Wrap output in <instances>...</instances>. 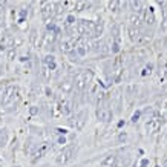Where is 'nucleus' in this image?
<instances>
[{"mask_svg":"<svg viewBox=\"0 0 167 167\" xmlns=\"http://www.w3.org/2000/svg\"><path fill=\"white\" fill-rule=\"evenodd\" d=\"M72 89H74V81L69 80V78H65V80L60 83V91H61L63 94H71Z\"/></svg>","mask_w":167,"mask_h":167,"instance_id":"9d476101","label":"nucleus"},{"mask_svg":"<svg viewBox=\"0 0 167 167\" xmlns=\"http://www.w3.org/2000/svg\"><path fill=\"white\" fill-rule=\"evenodd\" d=\"M123 5L126 6L127 3H123V2H120V0H112V2H109V8H110V11H114V12H118L120 8H121Z\"/></svg>","mask_w":167,"mask_h":167,"instance_id":"4468645a","label":"nucleus"},{"mask_svg":"<svg viewBox=\"0 0 167 167\" xmlns=\"http://www.w3.org/2000/svg\"><path fill=\"white\" fill-rule=\"evenodd\" d=\"M29 114H31V115H37V114H38V107H37V106H31V107H29Z\"/></svg>","mask_w":167,"mask_h":167,"instance_id":"7c9ffc66","label":"nucleus"},{"mask_svg":"<svg viewBox=\"0 0 167 167\" xmlns=\"http://www.w3.org/2000/svg\"><path fill=\"white\" fill-rule=\"evenodd\" d=\"M75 22H77V20H75V17H74V16H67L66 17V23H67V25H74Z\"/></svg>","mask_w":167,"mask_h":167,"instance_id":"c85d7f7f","label":"nucleus"},{"mask_svg":"<svg viewBox=\"0 0 167 167\" xmlns=\"http://www.w3.org/2000/svg\"><path fill=\"white\" fill-rule=\"evenodd\" d=\"M120 49H121V48H120V45L112 43V52H114V54H118V52H120Z\"/></svg>","mask_w":167,"mask_h":167,"instance_id":"2f4dec72","label":"nucleus"},{"mask_svg":"<svg viewBox=\"0 0 167 167\" xmlns=\"http://www.w3.org/2000/svg\"><path fill=\"white\" fill-rule=\"evenodd\" d=\"M0 69H2V66H0Z\"/></svg>","mask_w":167,"mask_h":167,"instance_id":"58836bf2","label":"nucleus"},{"mask_svg":"<svg viewBox=\"0 0 167 167\" xmlns=\"http://www.w3.org/2000/svg\"><path fill=\"white\" fill-rule=\"evenodd\" d=\"M75 52H77L78 57H84V55L87 54V49H86L84 46H77V48H75Z\"/></svg>","mask_w":167,"mask_h":167,"instance_id":"aec40b11","label":"nucleus"},{"mask_svg":"<svg viewBox=\"0 0 167 167\" xmlns=\"http://www.w3.org/2000/svg\"><path fill=\"white\" fill-rule=\"evenodd\" d=\"M86 121H87V112L86 110H78L77 114H75V117L71 120V124L77 129V130H81L84 127V124H86Z\"/></svg>","mask_w":167,"mask_h":167,"instance_id":"39448f33","label":"nucleus"},{"mask_svg":"<svg viewBox=\"0 0 167 167\" xmlns=\"http://www.w3.org/2000/svg\"><path fill=\"white\" fill-rule=\"evenodd\" d=\"M146 22H147V23H150V25H153V22H155V18H153V9H152V8H149V11H147Z\"/></svg>","mask_w":167,"mask_h":167,"instance_id":"412c9836","label":"nucleus"},{"mask_svg":"<svg viewBox=\"0 0 167 167\" xmlns=\"http://www.w3.org/2000/svg\"><path fill=\"white\" fill-rule=\"evenodd\" d=\"M97 118L103 123H109L112 120V110L109 109V103L107 101H101L97 107Z\"/></svg>","mask_w":167,"mask_h":167,"instance_id":"20e7f679","label":"nucleus"},{"mask_svg":"<svg viewBox=\"0 0 167 167\" xmlns=\"http://www.w3.org/2000/svg\"><path fill=\"white\" fill-rule=\"evenodd\" d=\"M147 166H149V159H147V158H144V159L141 161V167H147Z\"/></svg>","mask_w":167,"mask_h":167,"instance_id":"f704fd0d","label":"nucleus"},{"mask_svg":"<svg viewBox=\"0 0 167 167\" xmlns=\"http://www.w3.org/2000/svg\"><path fill=\"white\" fill-rule=\"evenodd\" d=\"M57 134H60V135H63V136H65V135L67 134V130H66V129H57Z\"/></svg>","mask_w":167,"mask_h":167,"instance_id":"c9c22d12","label":"nucleus"},{"mask_svg":"<svg viewBox=\"0 0 167 167\" xmlns=\"http://www.w3.org/2000/svg\"><path fill=\"white\" fill-rule=\"evenodd\" d=\"M69 57H71V60H78V55H77L75 51H71L69 52Z\"/></svg>","mask_w":167,"mask_h":167,"instance_id":"473e14b6","label":"nucleus"},{"mask_svg":"<svg viewBox=\"0 0 167 167\" xmlns=\"http://www.w3.org/2000/svg\"><path fill=\"white\" fill-rule=\"evenodd\" d=\"M101 34H103V22L98 20V22H95V29H94V38L95 37H100Z\"/></svg>","mask_w":167,"mask_h":167,"instance_id":"f3484780","label":"nucleus"},{"mask_svg":"<svg viewBox=\"0 0 167 167\" xmlns=\"http://www.w3.org/2000/svg\"><path fill=\"white\" fill-rule=\"evenodd\" d=\"M17 101H18V87L16 84L5 86V94H3L2 106L3 107H11L12 104H16Z\"/></svg>","mask_w":167,"mask_h":167,"instance_id":"f03ea898","label":"nucleus"},{"mask_svg":"<svg viewBox=\"0 0 167 167\" xmlns=\"http://www.w3.org/2000/svg\"><path fill=\"white\" fill-rule=\"evenodd\" d=\"M75 155H77V147H74V146H66L63 150L58 153V156H57V164L65 166V164L71 163V161L75 158Z\"/></svg>","mask_w":167,"mask_h":167,"instance_id":"7ed1b4c3","label":"nucleus"},{"mask_svg":"<svg viewBox=\"0 0 167 167\" xmlns=\"http://www.w3.org/2000/svg\"><path fill=\"white\" fill-rule=\"evenodd\" d=\"M166 143H167V135H166Z\"/></svg>","mask_w":167,"mask_h":167,"instance_id":"4c0bfd02","label":"nucleus"},{"mask_svg":"<svg viewBox=\"0 0 167 167\" xmlns=\"http://www.w3.org/2000/svg\"><path fill=\"white\" fill-rule=\"evenodd\" d=\"M60 112H61L63 115H69V114L72 112V103L69 100H63L60 103Z\"/></svg>","mask_w":167,"mask_h":167,"instance_id":"f8f14e48","label":"nucleus"},{"mask_svg":"<svg viewBox=\"0 0 167 167\" xmlns=\"http://www.w3.org/2000/svg\"><path fill=\"white\" fill-rule=\"evenodd\" d=\"M16 57V48H11V49H8V58L9 60H12Z\"/></svg>","mask_w":167,"mask_h":167,"instance_id":"a878e982","label":"nucleus"},{"mask_svg":"<svg viewBox=\"0 0 167 167\" xmlns=\"http://www.w3.org/2000/svg\"><path fill=\"white\" fill-rule=\"evenodd\" d=\"M92 71H89V69H84V71H80L78 74H75V77H74V86H75V89L80 92V94H83L87 91V87H89V84L92 81Z\"/></svg>","mask_w":167,"mask_h":167,"instance_id":"f257e3e1","label":"nucleus"},{"mask_svg":"<svg viewBox=\"0 0 167 167\" xmlns=\"http://www.w3.org/2000/svg\"><path fill=\"white\" fill-rule=\"evenodd\" d=\"M54 16H55V3L43 2L41 3V17H43V20H51Z\"/></svg>","mask_w":167,"mask_h":167,"instance_id":"0eeeda50","label":"nucleus"},{"mask_svg":"<svg viewBox=\"0 0 167 167\" xmlns=\"http://www.w3.org/2000/svg\"><path fill=\"white\" fill-rule=\"evenodd\" d=\"M92 51H95L97 54H106L109 49H107V45L104 41H98L97 40V41L92 43Z\"/></svg>","mask_w":167,"mask_h":167,"instance_id":"9b49d317","label":"nucleus"},{"mask_svg":"<svg viewBox=\"0 0 167 167\" xmlns=\"http://www.w3.org/2000/svg\"><path fill=\"white\" fill-rule=\"evenodd\" d=\"M3 94H5V86L0 87V104H2V100H3Z\"/></svg>","mask_w":167,"mask_h":167,"instance_id":"72a5a7b5","label":"nucleus"},{"mask_svg":"<svg viewBox=\"0 0 167 167\" xmlns=\"http://www.w3.org/2000/svg\"><path fill=\"white\" fill-rule=\"evenodd\" d=\"M103 167H123V161L118 159V156L115 155H107L103 161H101Z\"/></svg>","mask_w":167,"mask_h":167,"instance_id":"1a4fd4ad","label":"nucleus"},{"mask_svg":"<svg viewBox=\"0 0 167 167\" xmlns=\"http://www.w3.org/2000/svg\"><path fill=\"white\" fill-rule=\"evenodd\" d=\"M156 167H159V166H156Z\"/></svg>","mask_w":167,"mask_h":167,"instance_id":"ea45409f","label":"nucleus"},{"mask_svg":"<svg viewBox=\"0 0 167 167\" xmlns=\"http://www.w3.org/2000/svg\"><path fill=\"white\" fill-rule=\"evenodd\" d=\"M129 20H130V23H132L134 26H140V23H141V20H143V17H141V12H138V14H132Z\"/></svg>","mask_w":167,"mask_h":167,"instance_id":"dca6fc26","label":"nucleus"},{"mask_svg":"<svg viewBox=\"0 0 167 167\" xmlns=\"http://www.w3.org/2000/svg\"><path fill=\"white\" fill-rule=\"evenodd\" d=\"M41 77L45 78V80H49V77H51V71L48 69L46 66H43L41 67Z\"/></svg>","mask_w":167,"mask_h":167,"instance_id":"5701e85b","label":"nucleus"},{"mask_svg":"<svg viewBox=\"0 0 167 167\" xmlns=\"http://www.w3.org/2000/svg\"><path fill=\"white\" fill-rule=\"evenodd\" d=\"M140 117H141V110H136L134 115H132V121H134V123H136V121L140 120Z\"/></svg>","mask_w":167,"mask_h":167,"instance_id":"cd10ccee","label":"nucleus"},{"mask_svg":"<svg viewBox=\"0 0 167 167\" xmlns=\"http://www.w3.org/2000/svg\"><path fill=\"white\" fill-rule=\"evenodd\" d=\"M129 6L132 8L134 14L143 12V2H136V0H132V2H129Z\"/></svg>","mask_w":167,"mask_h":167,"instance_id":"ddd939ff","label":"nucleus"},{"mask_svg":"<svg viewBox=\"0 0 167 167\" xmlns=\"http://www.w3.org/2000/svg\"><path fill=\"white\" fill-rule=\"evenodd\" d=\"M57 143H58V144H61V146H63V144H66V136L60 135V136L57 138Z\"/></svg>","mask_w":167,"mask_h":167,"instance_id":"c756f323","label":"nucleus"},{"mask_svg":"<svg viewBox=\"0 0 167 167\" xmlns=\"http://www.w3.org/2000/svg\"><path fill=\"white\" fill-rule=\"evenodd\" d=\"M8 143V132L5 129H0V147H5Z\"/></svg>","mask_w":167,"mask_h":167,"instance_id":"a211bd4d","label":"nucleus"},{"mask_svg":"<svg viewBox=\"0 0 167 167\" xmlns=\"http://www.w3.org/2000/svg\"><path fill=\"white\" fill-rule=\"evenodd\" d=\"M61 52H65V54H69L71 51H74V48H72V41L71 40H65V41H61Z\"/></svg>","mask_w":167,"mask_h":167,"instance_id":"2eb2a0df","label":"nucleus"},{"mask_svg":"<svg viewBox=\"0 0 167 167\" xmlns=\"http://www.w3.org/2000/svg\"><path fill=\"white\" fill-rule=\"evenodd\" d=\"M141 114H144V115L147 117V120H152V118H153V115H155V110H153L152 107H147V109H146V110H143Z\"/></svg>","mask_w":167,"mask_h":167,"instance_id":"4be33fe9","label":"nucleus"},{"mask_svg":"<svg viewBox=\"0 0 167 167\" xmlns=\"http://www.w3.org/2000/svg\"><path fill=\"white\" fill-rule=\"evenodd\" d=\"M126 140H127V134L126 132H120V135H118V143H126Z\"/></svg>","mask_w":167,"mask_h":167,"instance_id":"b1692460","label":"nucleus"},{"mask_svg":"<svg viewBox=\"0 0 167 167\" xmlns=\"http://www.w3.org/2000/svg\"><path fill=\"white\" fill-rule=\"evenodd\" d=\"M26 16H28V9H20V20H18V22L22 23V22H23V18H25Z\"/></svg>","mask_w":167,"mask_h":167,"instance_id":"bb28decb","label":"nucleus"},{"mask_svg":"<svg viewBox=\"0 0 167 167\" xmlns=\"http://www.w3.org/2000/svg\"><path fill=\"white\" fill-rule=\"evenodd\" d=\"M163 124H164V120H163V118H152V120H149V121L146 123V130H147L149 134H153V132H156Z\"/></svg>","mask_w":167,"mask_h":167,"instance_id":"6e6552de","label":"nucleus"},{"mask_svg":"<svg viewBox=\"0 0 167 167\" xmlns=\"http://www.w3.org/2000/svg\"><path fill=\"white\" fill-rule=\"evenodd\" d=\"M16 167H18V166H16Z\"/></svg>","mask_w":167,"mask_h":167,"instance_id":"a19ab883","label":"nucleus"},{"mask_svg":"<svg viewBox=\"0 0 167 167\" xmlns=\"http://www.w3.org/2000/svg\"><path fill=\"white\" fill-rule=\"evenodd\" d=\"M164 167H167V158L164 159Z\"/></svg>","mask_w":167,"mask_h":167,"instance_id":"e433bc0d","label":"nucleus"},{"mask_svg":"<svg viewBox=\"0 0 167 167\" xmlns=\"http://www.w3.org/2000/svg\"><path fill=\"white\" fill-rule=\"evenodd\" d=\"M86 6H87V3H86V2H80V3H75V8H77V11H83Z\"/></svg>","mask_w":167,"mask_h":167,"instance_id":"393cba45","label":"nucleus"},{"mask_svg":"<svg viewBox=\"0 0 167 167\" xmlns=\"http://www.w3.org/2000/svg\"><path fill=\"white\" fill-rule=\"evenodd\" d=\"M112 37H114V43L120 45V28H118L117 25L112 28Z\"/></svg>","mask_w":167,"mask_h":167,"instance_id":"6ab92c4d","label":"nucleus"},{"mask_svg":"<svg viewBox=\"0 0 167 167\" xmlns=\"http://www.w3.org/2000/svg\"><path fill=\"white\" fill-rule=\"evenodd\" d=\"M60 32H61L60 29H57V32H45L43 34V38H41V46L46 48V49L52 48V46L55 45V41H57Z\"/></svg>","mask_w":167,"mask_h":167,"instance_id":"423d86ee","label":"nucleus"}]
</instances>
